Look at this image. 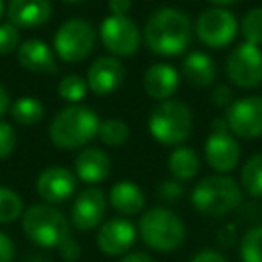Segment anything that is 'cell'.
Returning <instances> with one entry per match:
<instances>
[{"instance_id": "obj_1", "label": "cell", "mask_w": 262, "mask_h": 262, "mask_svg": "<svg viewBox=\"0 0 262 262\" xmlns=\"http://www.w3.org/2000/svg\"><path fill=\"white\" fill-rule=\"evenodd\" d=\"M194 26L190 16L178 8H160L147 18L142 38L147 49L162 58H174L189 49Z\"/></svg>"}, {"instance_id": "obj_2", "label": "cell", "mask_w": 262, "mask_h": 262, "mask_svg": "<svg viewBox=\"0 0 262 262\" xmlns=\"http://www.w3.org/2000/svg\"><path fill=\"white\" fill-rule=\"evenodd\" d=\"M101 119L84 104H69L59 110L49 124V139L58 149H81L97 137Z\"/></svg>"}, {"instance_id": "obj_3", "label": "cell", "mask_w": 262, "mask_h": 262, "mask_svg": "<svg viewBox=\"0 0 262 262\" xmlns=\"http://www.w3.org/2000/svg\"><path fill=\"white\" fill-rule=\"evenodd\" d=\"M190 201L194 210L205 217H226L243 203V189L232 176L215 172L194 185Z\"/></svg>"}, {"instance_id": "obj_4", "label": "cell", "mask_w": 262, "mask_h": 262, "mask_svg": "<svg viewBox=\"0 0 262 262\" xmlns=\"http://www.w3.org/2000/svg\"><path fill=\"white\" fill-rule=\"evenodd\" d=\"M137 230L140 241L158 253H171L178 250L187 237V228L182 217L165 207H155L144 212Z\"/></svg>"}, {"instance_id": "obj_5", "label": "cell", "mask_w": 262, "mask_h": 262, "mask_svg": "<svg viewBox=\"0 0 262 262\" xmlns=\"http://www.w3.org/2000/svg\"><path fill=\"white\" fill-rule=\"evenodd\" d=\"M149 133L162 146L178 147L192 133V110L180 99H167L158 102L147 119Z\"/></svg>"}, {"instance_id": "obj_6", "label": "cell", "mask_w": 262, "mask_h": 262, "mask_svg": "<svg viewBox=\"0 0 262 262\" xmlns=\"http://www.w3.org/2000/svg\"><path fill=\"white\" fill-rule=\"evenodd\" d=\"M70 221L61 210L49 203H34L24 210L22 230L26 237L45 250H58L70 237Z\"/></svg>"}, {"instance_id": "obj_7", "label": "cell", "mask_w": 262, "mask_h": 262, "mask_svg": "<svg viewBox=\"0 0 262 262\" xmlns=\"http://www.w3.org/2000/svg\"><path fill=\"white\" fill-rule=\"evenodd\" d=\"M97 31L84 18H69L56 29L52 38L54 54L65 63H81L92 54Z\"/></svg>"}, {"instance_id": "obj_8", "label": "cell", "mask_w": 262, "mask_h": 262, "mask_svg": "<svg viewBox=\"0 0 262 262\" xmlns=\"http://www.w3.org/2000/svg\"><path fill=\"white\" fill-rule=\"evenodd\" d=\"M97 36L108 54L119 59L131 58L142 43V31L129 16H106L99 26Z\"/></svg>"}, {"instance_id": "obj_9", "label": "cell", "mask_w": 262, "mask_h": 262, "mask_svg": "<svg viewBox=\"0 0 262 262\" xmlns=\"http://www.w3.org/2000/svg\"><path fill=\"white\" fill-rule=\"evenodd\" d=\"M226 77L241 90H255L262 84V49L248 41L235 45L225 61Z\"/></svg>"}, {"instance_id": "obj_10", "label": "cell", "mask_w": 262, "mask_h": 262, "mask_svg": "<svg viewBox=\"0 0 262 262\" xmlns=\"http://www.w3.org/2000/svg\"><path fill=\"white\" fill-rule=\"evenodd\" d=\"M196 38L208 49L228 47L239 34V22L235 15L226 8H212L200 13L194 24Z\"/></svg>"}, {"instance_id": "obj_11", "label": "cell", "mask_w": 262, "mask_h": 262, "mask_svg": "<svg viewBox=\"0 0 262 262\" xmlns=\"http://www.w3.org/2000/svg\"><path fill=\"white\" fill-rule=\"evenodd\" d=\"M225 120L235 139L255 140L262 137V95L235 99L226 108Z\"/></svg>"}, {"instance_id": "obj_12", "label": "cell", "mask_w": 262, "mask_h": 262, "mask_svg": "<svg viewBox=\"0 0 262 262\" xmlns=\"http://www.w3.org/2000/svg\"><path fill=\"white\" fill-rule=\"evenodd\" d=\"M205 162L217 174H228L239 165L241 144L228 129H212L203 146Z\"/></svg>"}, {"instance_id": "obj_13", "label": "cell", "mask_w": 262, "mask_h": 262, "mask_svg": "<svg viewBox=\"0 0 262 262\" xmlns=\"http://www.w3.org/2000/svg\"><path fill=\"white\" fill-rule=\"evenodd\" d=\"M139 230L127 217H113L104 221L97 228L95 244L101 253L108 257H122L129 253L137 243Z\"/></svg>"}, {"instance_id": "obj_14", "label": "cell", "mask_w": 262, "mask_h": 262, "mask_svg": "<svg viewBox=\"0 0 262 262\" xmlns=\"http://www.w3.org/2000/svg\"><path fill=\"white\" fill-rule=\"evenodd\" d=\"M108 210V198L99 187H88L77 194L70 208V225L79 232H90L102 225Z\"/></svg>"}, {"instance_id": "obj_15", "label": "cell", "mask_w": 262, "mask_h": 262, "mask_svg": "<svg viewBox=\"0 0 262 262\" xmlns=\"http://www.w3.org/2000/svg\"><path fill=\"white\" fill-rule=\"evenodd\" d=\"M77 178L70 169L63 165L45 167L36 178V192L43 203L59 205L76 194Z\"/></svg>"}, {"instance_id": "obj_16", "label": "cell", "mask_w": 262, "mask_h": 262, "mask_svg": "<svg viewBox=\"0 0 262 262\" xmlns=\"http://www.w3.org/2000/svg\"><path fill=\"white\" fill-rule=\"evenodd\" d=\"M126 70L119 58L115 56H101L94 59L88 67L86 72V84L88 90L95 95H110L122 86Z\"/></svg>"}, {"instance_id": "obj_17", "label": "cell", "mask_w": 262, "mask_h": 262, "mask_svg": "<svg viewBox=\"0 0 262 262\" xmlns=\"http://www.w3.org/2000/svg\"><path fill=\"white\" fill-rule=\"evenodd\" d=\"M9 22L18 29H40L51 20V0H9L6 9Z\"/></svg>"}, {"instance_id": "obj_18", "label": "cell", "mask_w": 262, "mask_h": 262, "mask_svg": "<svg viewBox=\"0 0 262 262\" xmlns=\"http://www.w3.org/2000/svg\"><path fill=\"white\" fill-rule=\"evenodd\" d=\"M182 74L169 63H155L144 72L142 88L153 101H167L178 92Z\"/></svg>"}, {"instance_id": "obj_19", "label": "cell", "mask_w": 262, "mask_h": 262, "mask_svg": "<svg viewBox=\"0 0 262 262\" xmlns=\"http://www.w3.org/2000/svg\"><path fill=\"white\" fill-rule=\"evenodd\" d=\"M112 172V158L101 147H86L74 160V174L86 185L104 182Z\"/></svg>"}, {"instance_id": "obj_20", "label": "cell", "mask_w": 262, "mask_h": 262, "mask_svg": "<svg viewBox=\"0 0 262 262\" xmlns=\"http://www.w3.org/2000/svg\"><path fill=\"white\" fill-rule=\"evenodd\" d=\"M16 59L20 67L31 74H56L58 70L54 49H51L40 38L22 41L16 51Z\"/></svg>"}, {"instance_id": "obj_21", "label": "cell", "mask_w": 262, "mask_h": 262, "mask_svg": "<svg viewBox=\"0 0 262 262\" xmlns=\"http://www.w3.org/2000/svg\"><path fill=\"white\" fill-rule=\"evenodd\" d=\"M108 203L117 214H120V217H133L142 214L146 208V194L135 182L122 180L112 185L108 192Z\"/></svg>"}, {"instance_id": "obj_22", "label": "cell", "mask_w": 262, "mask_h": 262, "mask_svg": "<svg viewBox=\"0 0 262 262\" xmlns=\"http://www.w3.org/2000/svg\"><path fill=\"white\" fill-rule=\"evenodd\" d=\"M182 76L196 90L208 88L217 79V67L210 54L203 51H192L182 61Z\"/></svg>"}, {"instance_id": "obj_23", "label": "cell", "mask_w": 262, "mask_h": 262, "mask_svg": "<svg viewBox=\"0 0 262 262\" xmlns=\"http://www.w3.org/2000/svg\"><path fill=\"white\" fill-rule=\"evenodd\" d=\"M167 169L171 176L178 182H190L198 176L201 169V158L196 149L189 146H178L171 151L167 158Z\"/></svg>"}, {"instance_id": "obj_24", "label": "cell", "mask_w": 262, "mask_h": 262, "mask_svg": "<svg viewBox=\"0 0 262 262\" xmlns=\"http://www.w3.org/2000/svg\"><path fill=\"white\" fill-rule=\"evenodd\" d=\"M9 115L20 126H36L43 120L45 106L40 99L33 97V95H24L15 102H11Z\"/></svg>"}, {"instance_id": "obj_25", "label": "cell", "mask_w": 262, "mask_h": 262, "mask_svg": "<svg viewBox=\"0 0 262 262\" xmlns=\"http://www.w3.org/2000/svg\"><path fill=\"white\" fill-rule=\"evenodd\" d=\"M239 185L248 196L262 198V153H255L241 167Z\"/></svg>"}, {"instance_id": "obj_26", "label": "cell", "mask_w": 262, "mask_h": 262, "mask_svg": "<svg viewBox=\"0 0 262 262\" xmlns=\"http://www.w3.org/2000/svg\"><path fill=\"white\" fill-rule=\"evenodd\" d=\"M97 137L101 139V142L104 144V146H108V147H122L124 144L129 140L131 131H129V126H127L122 119L110 117V119L101 120Z\"/></svg>"}, {"instance_id": "obj_27", "label": "cell", "mask_w": 262, "mask_h": 262, "mask_svg": "<svg viewBox=\"0 0 262 262\" xmlns=\"http://www.w3.org/2000/svg\"><path fill=\"white\" fill-rule=\"evenodd\" d=\"M24 200L9 187L0 185V225H11L24 215Z\"/></svg>"}, {"instance_id": "obj_28", "label": "cell", "mask_w": 262, "mask_h": 262, "mask_svg": "<svg viewBox=\"0 0 262 262\" xmlns=\"http://www.w3.org/2000/svg\"><path fill=\"white\" fill-rule=\"evenodd\" d=\"M88 94L86 79L79 74H67L58 84V95L69 104H81Z\"/></svg>"}, {"instance_id": "obj_29", "label": "cell", "mask_w": 262, "mask_h": 262, "mask_svg": "<svg viewBox=\"0 0 262 262\" xmlns=\"http://www.w3.org/2000/svg\"><path fill=\"white\" fill-rule=\"evenodd\" d=\"M241 262H262V225L246 230L239 243Z\"/></svg>"}, {"instance_id": "obj_30", "label": "cell", "mask_w": 262, "mask_h": 262, "mask_svg": "<svg viewBox=\"0 0 262 262\" xmlns=\"http://www.w3.org/2000/svg\"><path fill=\"white\" fill-rule=\"evenodd\" d=\"M239 33L243 34L244 41L251 45H262V8H251L244 13L239 22Z\"/></svg>"}, {"instance_id": "obj_31", "label": "cell", "mask_w": 262, "mask_h": 262, "mask_svg": "<svg viewBox=\"0 0 262 262\" xmlns=\"http://www.w3.org/2000/svg\"><path fill=\"white\" fill-rule=\"evenodd\" d=\"M20 29L11 22H0V56H9L20 47Z\"/></svg>"}, {"instance_id": "obj_32", "label": "cell", "mask_w": 262, "mask_h": 262, "mask_svg": "<svg viewBox=\"0 0 262 262\" xmlns=\"http://www.w3.org/2000/svg\"><path fill=\"white\" fill-rule=\"evenodd\" d=\"M16 142H18V137H16L15 127L0 119V162L11 157L16 147Z\"/></svg>"}, {"instance_id": "obj_33", "label": "cell", "mask_w": 262, "mask_h": 262, "mask_svg": "<svg viewBox=\"0 0 262 262\" xmlns=\"http://www.w3.org/2000/svg\"><path fill=\"white\" fill-rule=\"evenodd\" d=\"M183 194H185V187H183V183L178 182V180L167 178L158 183L157 196L160 198L164 203H176V201L182 200Z\"/></svg>"}, {"instance_id": "obj_34", "label": "cell", "mask_w": 262, "mask_h": 262, "mask_svg": "<svg viewBox=\"0 0 262 262\" xmlns=\"http://www.w3.org/2000/svg\"><path fill=\"white\" fill-rule=\"evenodd\" d=\"M235 101L233 97V90L228 86V84H215L210 92V102L215 108H228L232 102Z\"/></svg>"}, {"instance_id": "obj_35", "label": "cell", "mask_w": 262, "mask_h": 262, "mask_svg": "<svg viewBox=\"0 0 262 262\" xmlns=\"http://www.w3.org/2000/svg\"><path fill=\"white\" fill-rule=\"evenodd\" d=\"M58 251H59V257L65 262H77L81 258V255H83V248H81L79 241L74 239L72 235L59 244Z\"/></svg>"}, {"instance_id": "obj_36", "label": "cell", "mask_w": 262, "mask_h": 262, "mask_svg": "<svg viewBox=\"0 0 262 262\" xmlns=\"http://www.w3.org/2000/svg\"><path fill=\"white\" fill-rule=\"evenodd\" d=\"M16 257V246L6 232H0V262H13Z\"/></svg>"}, {"instance_id": "obj_37", "label": "cell", "mask_w": 262, "mask_h": 262, "mask_svg": "<svg viewBox=\"0 0 262 262\" xmlns=\"http://www.w3.org/2000/svg\"><path fill=\"white\" fill-rule=\"evenodd\" d=\"M190 262H228V258L217 250H212V248H207V250H201L190 258Z\"/></svg>"}, {"instance_id": "obj_38", "label": "cell", "mask_w": 262, "mask_h": 262, "mask_svg": "<svg viewBox=\"0 0 262 262\" xmlns=\"http://www.w3.org/2000/svg\"><path fill=\"white\" fill-rule=\"evenodd\" d=\"M133 8V0H108V9L115 16H127Z\"/></svg>"}, {"instance_id": "obj_39", "label": "cell", "mask_w": 262, "mask_h": 262, "mask_svg": "<svg viewBox=\"0 0 262 262\" xmlns=\"http://www.w3.org/2000/svg\"><path fill=\"white\" fill-rule=\"evenodd\" d=\"M219 244L223 246H232L235 243V226L233 225H225L221 230H219V235H217Z\"/></svg>"}, {"instance_id": "obj_40", "label": "cell", "mask_w": 262, "mask_h": 262, "mask_svg": "<svg viewBox=\"0 0 262 262\" xmlns=\"http://www.w3.org/2000/svg\"><path fill=\"white\" fill-rule=\"evenodd\" d=\"M119 262H155V258L146 251H129V253L122 255Z\"/></svg>"}, {"instance_id": "obj_41", "label": "cell", "mask_w": 262, "mask_h": 262, "mask_svg": "<svg viewBox=\"0 0 262 262\" xmlns=\"http://www.w3.org/2000/svg\"><path fill=\"white\" fill-rule=\"evenodd\" d=\"M11 108V95H9L8 88L0 83V119L6 115Z\"/></svg>"}, {"instance_id": "obj_42", "label": "cell", "mask_w": 262, "mask_h": 262, "mask_svg": "<svg viewBox=\"0 0 262 262\" xmlns=\"http://www.w3.org/2000/svg\"><path fill=\"white\" fill-rule=\"evenodd\" d=\"M212 6H217V8H226V6H232V4H237L239 0H208Z\"/></svg>"}, {"instance_id": "obj_43", "label": "cell", "mask_w": 262, "mask_h": 262, "mask_svg": "<svg viewBox=\"0 0 262 262\" xmlns=\"http://www.w3.org/2000/svg\"><path fill=\"white\" fill-rule=\"evenodd\" d=\"M6 15V4H4V0H0V20L4 18Z\"/></svg>"}, {"instance_id": "obj_44", "label": "cell", "mask_w": 262, "mask_h": 262, "mask_svg": "<svg viewBox=\"0 0 262 262\" xmlns=\"http://www.w3.org/2000/svg\"><path fill=\"white\" fill-rule=\"evenodd\" d=\"M61 2H65V4H81L84 0H61Z\"/></svg>"}]
</instances>
